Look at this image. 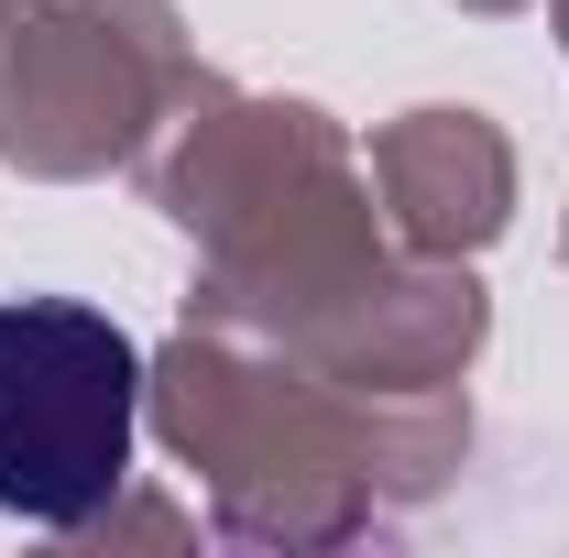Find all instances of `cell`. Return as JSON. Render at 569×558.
<instances>
[{"instance_id":"cell-1","label":"cell","mask_w":569,"mask_h":558,"mask_svg":"<svg viewBox=\"0 0 569 558\" xmlns=\"http://www.w3.org/2000/svg\"><path fill=\"white\" fill-rule=\"evenodd\" d=\"M142 361L77 296H0V515L77 526L132 471Z\"/></svg>"}]
</instances>
